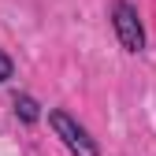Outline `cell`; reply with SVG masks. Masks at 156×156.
<instances>
[{"label": "cell", "instance_id": "cell-1", "mask_svg": "<svg viewBox=\"0 0 156 156\" xmlns=\"http://www.w3.org/2000/svg\"><path fill=\"white\" fill-rule=\"evenodd\" d=\"M48 126H52L56 138L63 141V149H67L71 156H101L97 138L74 119L71 112H63V108H48Z\"/></svg>", "mask_w": 156, "mask_h": 156}, {"label": "cell", "instance_id": "cell-2", "mask_svg": "<svg viewBox=\"0 0 156 156\" xmlns=\"http://www.w3.org/2000/svg\"><path fill=\"white\" fill-rule=\"evenodd\" d=\"M108 19H112V30L119 37V48L126 56H141L145 52V26H141V15L130 0H112L108 8Z\"/></svg>", "mask_w": 156, "mask_h": 156}, {"label": "cell", "instance_id": "cell-3", "mask_svg": "<svg viewBox=\"0 0 156 156\" xmlns=\"http://www.w3.org/2000/svg\"><path fill=\"white\" fill-rule=\"evenodd\" d=\"M11 104H15V115H19V119H23L26 126L41 123V104H37L30 93H15V101H11Z\"/></svg>", "mask_w": 156, "mask_h": 156}, {"label": "cell", "instance_id": "cell-4", "mask_svg": "<svg viewBox=\"0 0 156 156\" xmlns=\"http://www.w3.org/2000/svg\"><path fill=\"white\" fill-rule=\"evenodd\" d=\"M11 78H15V60H11L4 48H0V86H4V82H11Z\"/></svg>", "mask_w": 156, "mask_h": 156}]
</instances>
